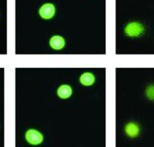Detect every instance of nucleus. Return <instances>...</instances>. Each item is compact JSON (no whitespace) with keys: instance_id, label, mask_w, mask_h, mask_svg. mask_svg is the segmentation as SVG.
Instances as JSON below:
<instances>
[{"instance_id":"f257e3e1","label":"nucleus","mask_w":154,"mask_h":147,"mask_svg":"<svg viewBox=\"0 0 154 147\" xmlns=\"http://www.w3.org/2000/svg\"><path fill=\"white\" fill-rule=\"evenodd\" d=\"M144 31V27L142 24L138 22H131L126 26L124 32L125 34L130 37H138L140 36Z\"/></svg>"},{"instance_id":"f03ea898","label":"nucleus","mask_w":154,"mask_h":147,"mask_svg":"<svg viewBox=\"0 0 154 147\" xmlns=\"http://www.w3.org/2000/svg\"><path fill=\"white\" fill-rule=\"evenodd\" d=\"M26 139L29 144L37 145L42 143L43 136L40 131L36 130H28L26 133Z\"/></svg>"},{"instance_id":"7ed1b4c3","label":"nucleus","mask_w":154,"mask_h":147,"mask_svg":"<svg viewBox=\"0 0 154 147\" xmlns=\"http://www.w3.org/2000/svg\"><path fill=\"white\" fill-rule=\"evenodd\" d=\"M55 13H56V8L53 4H45L39 10L40 16L44 20H49L53 18Z\"/></svg>"},{"instance_id":"20e7f679","label":"nucleus","mask_w":154,"mask_h":147,"mask_svg":"<svg viewBox=\"0 0 154 147\" xmlns=\"http://www.w3.org/2000/svg\"><path fill=\"white\" fill-rule=\"evenodd\" d=\"M65 41L64 39L60 35H55V36L51 37L50 41H49V45L50 47L55 50H60L64 47Z\"/></svg>"},{"instance_id":"39448f33","label":"nucleus","mask_w":154,"mask_h":147,"mask_svg":"<svg viewBox=\"0 0 154 147\" xmlns=\"http://www.w3.org/2000/svg\"><path fill=\"white\" fill-rule=\"evenodd\" d=\"M140 129L136 123H129L125 126V133L130 137H136L139 134Z\"/></svg>"},{"instance_id":"423d86ee","label":"nucleus","mask_w":154,"mask_h":147,"mask_svg":"<svg viewBox=\"0 0 154 147\" xmlns=\"http://www.w3.org/2000/svg\"><path fill=\"white\" fill-rule=\"evenodd\" d=\"M79 81L84 86H92L95 81L94 75L93 73H91V72H85V73H83L80 76Z\"/></svg>"},{"instance_id":"0eeeda50","label":"nucleus","mask_w":154,"mask_h":147,"mask_svg":"<svg viewBox=\"0 0 154 147\" xmlns=\"http://www.w3.org/2000/svg\"><path fill=\"white\" fill-rule=\"evenodd\" d=\"M72 93V89L69 85H62L57 89V95L61 99H68Z\"/></svg>"},{"instance_id":"6e6552de","label":"nucleus","mask_w":154,"mask_h":147,"mask_svg":"<svg viewBox=\"0 0 154 147\" xmlns=\"http://www.w3.org/2000/svg\"><path fill=\"white\" fill-rule=\"evenodd\" d=\"M145 93H146V96H147V98L149 99V100H154V85L148 86L146 88Z\"/></svg>"}]
</instances>
